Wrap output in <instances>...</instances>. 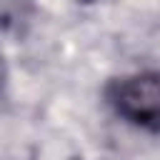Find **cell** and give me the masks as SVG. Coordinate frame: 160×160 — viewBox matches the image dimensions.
<instances>
[{"instance_id": "6da1fadb", "label": "cell", "mask_w": 160, "mask_h": 160, "mask_svg": "<svg viewBox=\"0 0 160 160\" xmlns=\"http://www.w3.org/2000/svg\"><path fill=\"white\" fill-rule=\"evenodd\" d=\"M108 102L128 122L160 132V72H135L115 78L108 90Z\"/></svg>"}, {"instance_id": "7a4b0ae2", "label": "cell", "mask_w": 160, "mask_h": 160, "mask_svg": "<svg viewBox=\"0 0 160 160\" xmlns=\"http://www.w3.org/2000/svg\"><path fill=\"white\" fill-rule=\"evenodd\" d=\"M30 0H0V25L10 28L12 22H20L25 18Z\"/></svg>"}, {"instance_id": "3957f363", "label": "cell", "mask_w": 160, "mask_h": 160, "mask_svg": "<svg viewBox=\"0 0 160 160\" xmlns=\"http://www.w3.org/2000/svg\"><path fill=\"white\" fill-rule=\"evenodd\" d=\"M5 82V60H2V52H0V88Z\"/></svg>"}, {"instance_id": "277c9868", "label": "cell", "mask_w": 160, "mask_h": 160, "mask_svg": "<svg viewBox=\"0 0 160 160\" xmlns=\"http://www.w3.org/2000/svg\"><path fill=\"white\" fill-rule=\"evenodd\" d=\"M78 2H92V0H78Z\"/></svg>"}]
</instances>
